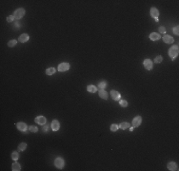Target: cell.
<instances>
[{"mask_svg":"<svg viewBox=\"0 0 179 171\" xmlns=\"http://www.w3.org/2000/svg\"><path fill=\"white\" fill-rule=\"evenodd\" d=\"M42 129H43V131L47 132V131H48V129H49V127H48L47 125H44V126H43V128H42Z\"/></svg>","mask_w":179,"mask_h":171,"instance_id":"1f68e13d","label":"cell"},{"mask_svg":"<svg viewBox=\"0 0 179 171\" xmlns=\"http://www.w3.org/2000/svg\"><path fill=\"white\" fill-rule=\"evenodd\" d=\"M87 90L90 92V93H95L96 92V90H97V88H96V86L93 85H89L88 86H87Z\"/></svg>","mask_w":179,"mask_h":171,"instance_id":"e0dca14e","label":"cell"},{"mask_svg":"<svg viewBox=\"0 0 179 171\" xmlns=\"http://www.w3.org/2000/svg\"><path fill=\"white\" fill-rule=\"evenodd\" d=\"M16 44H17V41L13 39V40H11V41H9V43H8V46H9V47H14V46H15Z\"/></svg>","mask_w":179,"mask_h":171,"instance_id":"d4e9b609","label":"cell"},{"mask_svg":"<svg viewBox=\"0 0 179 171\" xmlns=\"http://www.w3.org/2000/svg\"><path fill=\"white\" fill-rule=\"evenodd\" d=\"M163 40H164V42L167 43V44H172V43H173V41H174V39L171 35H168V34H166V35L163 36Z\"/></svg>","mask_w":179,"mask_h":171,"instance_id":"8fae6325","label":"cell"},{"mask_svg":"<svg viewBox=\"0 0 179 171\" xmlns=\"http://www.w3.org/2000/svg\"><path fill=\"white\" fill-rule=\"evenodd\" d=\"M35 122L36 124H38V125H40V126H44V125H46V122H47V120H46V118L44 117V116H37L35 119Z\"/></svg>","mask_w":179,"mask_h":171,"instance_id":"5b68a950","label":"cell"},{"mask_svg":"<svg viewBox=\"0 0 179 171\" xmlns=\"http://www.w3.org/2000/svg\"><path fill=\"white\" fill-rule=\"evenodd\" d=\"M173 32H174V34L175 35H178L179 34V27L177 26V27H175V28H173Z\"/></svg>","mask_w":179,"mask_h":171,"instance_id":"f1b7e54d","label":"cell"},{"mask_svg":"<svg viewBox=\"0 0 179 171\" xmlns=\"http://www.w3.org/2000/svg\"><path fill=\"white\" fill-rule=\"evenodd\" d=\"M149 37H150V39L151 41H156V40H159V39H160V35H159L158 33H156V32L150 33Z\"/></svg>","mask_w":179,"mask_h":171,"instance_id":"9a60e30c","label":"cell"},{"mask_svg":"<svg viewBox=\"0 0 179 171\" xmlns=\"http://www.w3.org/2000/svg\"><path fill=\"white\" fill-rule=\"evenodd\" d=\"M52 129L53 130V131H57V130H59V128H60V124H59V122L57 121V120H53L52 122Z\"/></svg>","mask_w":179,"mask_h":171,"instance_id":"9c48e42d","label":"cell"},{"mask_svg":"<svg viewBox=\"0 0 179 171\" xmlns=\"http://www.w3.org/2000/svg\"><path fill=\"white\" fill-rule=\"evenodd\" d=\"M54 165H55V166L57 167V168H62L63 166H64V165H65V163H64V160L62 159V158H60V157H58V158H56L55 159V161H54Z\"/></svg>","mask_w":179,"mask_h":171,"instance_id":"277c9868","label":"cell"},{"mask_svg":"<svg viewBox=\"0 0 179 171\" xmlns=\"http://www.w3.org/2000/svg\"><path fill=\"white\" fill-rule=\"evenodd\" d=\"M13 19H14V16H13V15H10V16L7 18V21H8V22H12Z\"/></svg>","mask_w":179,"mask_h":171,"instance_id":"f546056e","label":"cell"},{"mask_svg":"<svg viewBox=\"0 0 179 171\" xmlns=\"http://www.w3.org/2000/svg\"><path fill=\"white\" fill-rule=\"evenodd\" d=\"M150 15L154 18H158L159 16V11L156 8H151L150 9Z\"/></svg>","mask_w":179,"mask_h":171,"instance_id":"7c38bea8","label":"cell"},{"mask_svg":"<svg viewBox=\"0 0 179 171\" xmlns=\"http://www.w3.org/2000/svg\"><path fill=\"white\" fill-rule=\"evenodd\" d=\"M18 158H19V154L17 153V152H12V159L13 160V161H17L18 160Z\"/></svg>","mask_w":179,"mask_h":171,"instance_id":"7402d4cb","label":"cell"},{"mask_svg":"<svg viewBox=\"0 0 179 171\" xmlns=\"http://www.w3.org/2000/svg\"><path fill=\"white\" fill-rule=\"evenodd\" d=\"M168 169L171 171L177 170V165L174 162H171V163L168 164Z\"/></svg>","mask_w":179,"mask_h":171,"instance_id":"4fadbf2b","label":"cell"},{"mask_svg":"<svg viewBox=\"0 0 179 171\" xmlns=\"http://www.w3.org/2000/svg\"><path fill=\"white\" fill-rule=\"evenodd\" d=\"M12 171L21 170V166H20V165H19L18 163H14V164H12Z\"/></svg>","mask_w":179,"mask_h":171,"instance_id":"ac0fdd59","label":"cell"},{"mask_svg":"<svg viewBox=\"0 0 179 171\" xmlns=\"http://www.w3.org/2000/svg\"><path fill=\"white\" fill-rule=\"evenodd\" d=\"M178 52H179V49H178V46H173L170 48L169 49V55L170 57L173 60L176 58V56L178 55Z\"/></svg>","mask_w":179,"mask_h":171,"instance_id":"6da1fadb","label":"cell"},{"mask_svg":"<svg viewBox=\"0 0 179 171\" xmlns=\"http://www.w3.org/2000/svg\"><path fill=\"white\" fill-rule=\"evenodd\" d=\"M69 69H70V64L67 63V62H63V63H61V64L58 66V70L61 71V72L67 71V70H69Z\"/></svg>","mask_w":179,"mask_h":171,"instance_id":"3957f363","label":"cell"},{"mask_svg":"<svg viewBox=\"0 0 179 171\" xmlns=\"http://www.w3.org/2000/svg\"><path fill=\"white\" fill-rule=\"evenodd\" d=\"M16 127H17V128H18L20 131H26V130L28 129L27 125H26L25 123H23V122H19V123H17V124H16Z\"/></svg>","mask_w":179,"mask_h":171,"instance_id":"30bf717a","label":"cell"},{"mask_svg":"<svg viewBox=\"0 0 179 171\" xmlns=\"http://www.w3.org/2000/svg\"><path fill=\"white\" fill-rule=\"evenodd\" d=\"M55 72V69L54 68H49L47 70H46V73L48 74V75H52V74H53Z\"/></svg>","mask_w":179,"mask_h":171,"instance_id":"ffe728a7","label":"cell"},{"mask_svg":"<svg viewBox=\"0 0 179 171\" xmlns=\"http://www.w3.org/2000/svg\"><path fill=\"white\" fill-rule=\"evenodd\" d=\"M152 66H153V63L150 59H145L144 60V67L146 68V69L148 70H151L152 69Z\"/></svg>","mask_w":179,"mask_h":171,"instance_id":"8992f818","label":"cell"},{"mask_svg":"<svg viewBox=\"0 0 179 171\" xmlns=\"http://www.w3.org/2000/svg\"><path fill=\"white\" fill-rule=\"evenodd\" d=\"M30 131H32V132L35 133V132H37V131H38V128H36V127H35V126H31V127H30Z\"/></svg>","mask_w":179,"mask_h":171,"instance_id":"83f0119b","label":"cell"},{"mask_svg":"<svg viewBox=\"0 0 179 171\" xmlns=\"http://www.w3.org/2000/svg\"><path fill=\"white\" fill-rule=\"evenodd\" d=\"M29 39H30V36H29L28 34H26V33H24V34H21V35L19 36V38H18V40H19L20 42H22V43L27 42V41H28Z\"/></svg>","mask_w":179,"mask_h":171,"instance_id":"5bb4252c","label":"cell"},{"mask_svg":"<svg viewBox=\"0 0 179 171\" xmlns=\"http://www.w3.org/2000/svg\"><path fill=\"white\" fill-rule=\"evenodd\" d=\"M26 147H27V144H26V143H21V144H19V146H18L19 150H21V151L25 150V149H26Z\"/></svg>","mask_w":179,"mask_h":171,"instance_id":"603a6c76","label":"cell"},{"mask_svg":"<svg viewBox=\"0 0 179 171\" xmlns=\"http://www.w3.org/2000/svg\"><path fill=\"white\" fill-rule=\"evenodd\" d=\"M107 85H108V84H107V82H106V81H101V82H99V83H98V86H98L100 89H105V88H106V86H107Z\"/></svg>","mask_w":179,"mask_h":171,"instance_id":"d6986e66","label":"cell"},{"mask_svg":"<svg viewBox=\"0 0 179 171\" xmlns=\"http://www.w3.org/2000/svg\"><path fill=\"white\" fill-rule=\"evenodd\" d=\"M98 94H99V96H100L102 99H105V100H107L108 97H109L107 91H106L105 89H100V90L98 91Z\"/></svg>","mask_w":179,"mask_h":171,"instance_id":"2e32d148","label":"cell"},{"mask_svg":"<svg viewBox=\"0 0 179 171\" xmlns=\"http://www.w3.org/2000/svg\"><path fill=\"white\" fill-rule=\"evenodd\" d=\"M159 32L165 33V32H166V28H165V27H160V28H159Z\"/></svg>","mask_w":179,"mask_h":171,"instance_id":"4dcf8cb0","label":"cell"},{"mask_svg":"<svg viewBox=\"0 0 179 171\" xmlns=\"http://www.w3.org/2000/svg\"><path fill=\"white\" fill-rule=\"evenodd\" d=\"M162 60H163V58H162V56H160V55H158L157 57H155V59H154V62L155 63H161L162 62Z\"/></svg>","mask_w":179,"mask_h":171,"instance_id":"4316f807","label":"cell"},{"mask_svg":"<svg viewBox=\"0 0 179 171\" xmlns=\"http://www.w3.org/2000/svg\"><path fill=\"white\" fill-rule=\"evenodd\" d=\"M141 122H142V118L140 116H136L133 120V128H137L141 125Z\"/></svg>","mask_w":179,"mask_h":171,"instance_id":"52a82bcc","label":"cell"},{"mask_svg":"<svg viewBox=\"0 0 179 171\" xmlns=\"http://www.w3.org/2000/svg\"><path fill=\"white\" fill-rule=\"evenodd\" d=\"M119 104H120V106H122V107H128V102H127L126 100H120V101H119Z\"/></svg>","mask_w":179,"mask_h":171,"instance_id":"cb8c5ba5","label":"cell"},{"mask_svg":"<svg viewBox=\"0 0 179 171\" xmlns=\"http://www.w3.org/2000/svg\"><path fill=\"white\" fill-rule=\"evenodd\" d=\"M24 15H25V10H24L23 8L17 9V10L13 12V16H14V18H16V19H20V18H22Z\"/></svg>","mask_w":179,"mask_h":171,"instance_id":"7a4b0ae2","label":"cell"},{"mask_svg":"<svg viewBox=\"0 0 179 171\" xmlns=\"http://www.w3.org/2000/svg\"><path fill=\"white\" fill-rule=\"evenodd\" d=\"M130 127V124L127 123V122H123L120 124V128L121 129H127V128Z\"/></svg>","mask_w":179,"mask_h":171,"instance_id":"44dd1931","label":"cell"},{"mask_svg":"<svg viewBox=\"0 0 179 171\" xmlns=\"http://www.w3.org/2000/svg\"><path fill=\"white\" fill-rule=\"evenodd\" d=\"M118 128H119V127H118L117 125H114V124H113V125H111V126H110V130H111L112 132L117 131V129H118Z\"/></svg>","mask_w":179,"mask_h":171,"instance_id":"484cf974","label":"cell"},{"mask_svg":"<svg viewBox=\"0 0 179 171\" xmlns=\"http://www.w3.org/2000/svg\"><path fill=\"white\" fill-rule=\"evenodd\" d=\"M110 95H111V98H112L113 100H115V101H118V100H120V98H121L120 93H119L118 91H116V90H111V91H110Z\"/></svg>","mask_w":179,"mask_h":171,"instance_id":"ba28073f","label":"cell"}]
</instances>
